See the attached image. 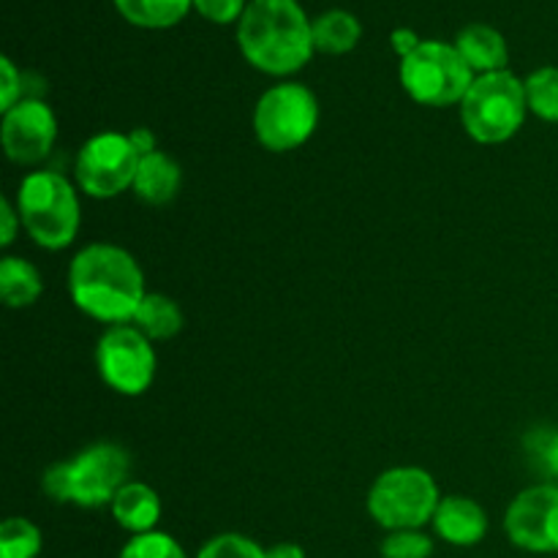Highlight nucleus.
<instances>
[{
    "mask_svg": "<svg viewBox=\"0 0 558 558\" xmlns=\"http://www.w3.org/2000/svg\"><path fill=\"white\" fill-rule=\"evenodd\" d=\"M71 303L104 325H129L145 300V272L131 251L90 243L69 265Z\"/></svg>",
    "mask_w": 558,
    "mask_h": 558,
    "instance_id": "f257e3e1",
    "label": "nucleus"
},
{
    "mask_svg": "<svg viewBox=\"0 0 558 558\" xmlns=\"http://www.w3.org/2000/svg\"><path fill=\"white\" fill-rule=\"evenodd\" d=\"M238 47L262 74L289 76L314 58V22L298 0H251L238 22Z\"/></svg>",
    "mask_w": 558,
    "mask_h": 558,
    "instance_id": "f03ea898",
    "label": "nucleus"
},
{
    "mask_svg": "<svg viewBox=\"0 0 558 558\" xmlns=\"http://www.w3.org/2000/svg\"><path fill=\"white\" fill-rule=\"evenodd\" d=\"M131 456L118 441H96L69 461H58L44 472L41 488L58 505L82 510L109 507L118 490L129 483Z\"/></svg>",
    "mask_w": 558,
    "mask_h": 558,
    "instance_id": "7ed1b4c3",
    "label": "nucleus"
},
{
    "mask_svg": "<svg viewBox=\"0 0 558 558\" xmlns=\"http://www.w3.org/2000/svg\"><path fill=\"white\" fill-rule=\"evenodd\" d=\"M16 210L22 229L38 248L63 251L80 234V194L60 172L27 174L16 191Z\"/></svg>",
    "mask_w": 558,
    "mask_h": 558,
    "instance_id": "20e7f679",
    "label": "nucleus"
},
{
    "mask_svg": "<svg viewBox=\"0 0 558 558\" xmlns=\"http://www.w3.org/2000/svg\"><path fill=\"white\" fill-rule=\"evenodd\" d=\"M461 123L466 134L480 145L510 142L523 129L529 114L526 85L510 69L474 76L472 87L463 96Z\"/></svg>",
    "mask_w": 558,
    "mask_h": 558,
    "instance_id": "39448f33",
    "label": "nucleus"
},
{
    "mask_svg": "<svg viewBox=\"0 0 558 558\" xmlns=\"http://www.w3.org/2000/svg\"><path fill=\"white\" fill-rule=\"evenodd\" d=\"M441 494L434 474L420 466H392L374 480L368 490V512L387 532L423 529L434 523Z\"/></svg>",
    "mask_w": 558,
    "mask_h": 558,
    "instance_id": "423d86ee",
    "label": "nucleus"
},
{
    "mask_svg": "<svg viewBox=\"0 0 558 558\" xmlns=\"http://www.w3.org/2000/svg\"><path fill=\"white\" fill-rule=\"evenodd\" d=\"M254 136L265 150L289 153L303 147L319 125V101L303 82L267 87L254 107Z\"/></svg>",
    "mask_w": 558,
    "mask_h": 558,
    "instance_id": "0eeeda50",
    "label": "nucleus"
},
{
    "mask_svg": "<svg viewBox=\"0 0 558 558\" xmlns=\"http://www.w3.org/2000/svg\"><path fill=\"white\" fill-rule=\"evenodd\" d=\"M398 76L412 101L445 109L463 101L477 74L469 69L456 44L420 41V47L401 60Z\"/></svg>",
    "mask_w": 558,
    "mask_h": 558,
    "instance_id": "6e6552de",
    "label": "nucleus"
},
{
    "mask_svg": "<svg viewBox=\"0 0 558 558\" xmlns=\"http://www.w3.org/2000/svg\"><path fill=\"white\" fill-rule=\"evenodd\" d=\"M140 158V150L123 131L93 134L76 153V185L90 199H114L134 189Z\"/></svg>",
    "mask_w": 558,
    "mask_h": 558,
    "instance_id": "1a4fd4ad",
    "label": "nucleus"
},
{
    "mask_svg": "<svg viewBox=\"0 0 558 558\" xmlns=\"http://www.w3.org/2000/svg\"><path fill=\"white\" fill-rule=\"evenodd\" d=\"M156 349L134 325H112L96 347V368L104 385L125 398L145 396L156 379Z\"/></svg>",
    "mask_w": 558,
    "mask_h": 558,
    "instance_id": "9d476101",
    "label": "nucleus"
},
{
    "mask_svg": "<svg viewBox=\"0 0 558 558\" xmlns=\"http://www.w3.org/2000/svg\"><path fill=\"white\" fill-rule=\"evenodd\" d=\"M505 532L529 554H558V485L539 483L521 490L507 507Z\"/></svg>",
    "mask_w": 558,
    "mask_h": 558,
    "instance_id": "9b49d317",
    "label": "nucleus"
},
{
    "mask_svg": "<svg viewBox=\"0 0 558 558\" xmlns=\"http://www.w3.org/2000/svg\"><path fill=\"white\" fill-rule=\"evenodd\" d=\"M54 140H58V118L41 98H22L9 112H3L0 142L11 163L36 167L52 153Z\"/></svg>",
    "mask_w": 558,
    "mask_h": 558,
    "instance_id": "f8f14e48",
    "label": "nucleus"
},
{
    "mask_svg": "<svg viewBox=\"0 0 558 558\" xmlns=\"http://www.w3.org/2000/svg\"><path fill=\"white\" fill-rule=\"evenodd\" d=\"M434 529L445 543L472 548L488 534V512L469 496H441L434 515Z\"/></svg>",
    "mask_w": 558,
    "mask_h": 558,
    "instance_id": "ddd939ff",
    "label": "nucleus"
},
{
    "mask_svg": "<svg viewBox=\"0 0 558 558\" xmlns=\"http://www.w3.org/2000/svg\"><path fill=\"white\" fill-rule=\"evenodd\" d=\"M180 185H183V169L169 153L153 150L140 158L134 178L136 199L153 207L169 205L180 194Z\"/></svg>",
    "mask_w": 558,
    "mask_h": 558,
    "instance_id": "4468645a",
    "label": "nucleus"
},
{
    "mask_svg": "<svg viewBox=\"0 0 558 558\" xmlns=\"http://www.w3.org/2000/svg\"><path fill=\"white\" fill-rule=\"evenodd\" d=\"M109 510H112L118 526L131 532L134 537L136 534L156 532V523L161 521V499H158V494L150 485L140 483V480H129L118 490Z\"/></svg>",
    "mask_w": 558,
    "mask_h": 558,
    "instance_id": "2eb2a0df",
    "label": "nucleus"
},
{
    "mask_svg": "<svg viewBox=\"0 0 558 558\" xmlns=\"http://www.w3.org/2000/svg\"><path fill=\"white\" fill-rule=\"evenodd\" d=\"M456 49L477 76L505 71L507 60H510L505 36L485 22H472V25L463 27L456 38Z\"/></svg>",
    "mask_w": 558,
    "mask_h": 558,
    "instance_id": "dca6fc26",
    "label": "nucleus"
},
{
    "mask_svg": "<svg viewBox=\"0 0 558 558\" xmlns=\"http://www.w3.org/2000/svg\"><path fill=\"white\" fill-rule=\"evenodd\" d=\"M129 325L145 332L150 341H169V338H174L183 330L185 316L174 298H169L163 292H147Z\"/></svg>",
    "mask_w": 558,
    "mask_h": 558,
    "instance_id": "f3484780",
    "label": "nucleus"
},
{
    "mask_svg": "<svg viewBox=\"0 0 558 558\" xmlns=\"http://www.w3.org/2000/svg\"><path fill=\"white\" fill-rule=\"evenodd\" d=\"M44 292V278L33 262L22 256L0 259V298L9 308H27Z\"/></svg>",
    "mask_w": 558,
    "mask_h": 558,
    "instance_id": "a211bd4d",
    "label": "nucleus"
},
{
    "mask_svg": "<svg viewBox=\"0 0 558 558\" xmlns=\"http://www.w3.org/2000/svg\"><path fill=\"white\" fill-rule=\"evenodd\" d=\"M363 36V25L354 14L343 9L325 11L314 20V47L322 54H347L352 52Z\"/></svg>",
    "mask_w": 558,
    "mask_h": 558,
    "instance_id": "6ab92c4d",
    "label": "nucleus"
},
{
    "mask_svg": "<svg viewBox=\"0 0 558 558\" xmlns=\"http://www.w3.org/2000/svg\"><path fill=\"white\" fill-rule=\"evenodd\" d=\"M114 9L131 25L163 31L183 22L185 14L194 9V0H114Z\"/></svg>",
    "mask_w": 558,
    "mask_h": 558,
    "instance_id": "aec40b11",
    "label": "nucleus"
},
{
    "mask_svg": "<svg viewBox=\"0 0 558 558\" xmlns=\"http://www.w3.org/2000/svg\"><path fill=\"white\" fill-rule=\"evenodd\" d=\"M529 112L545 123H558V65H543L526 76Z\"/></svg>",
    "mask_w": 558,
    "mask_h": 558,
    "instance_id": "412c9836",
    "label": "nucleus"
},
{
    "mask_svg": "<svg viewBox=\"0 0 558 558\" xmlns=\"http://www.w3.org/2000/svg\"><path fill=\"white\" fill-rule=\"evenodd\" d=\"M41 545V529L27 518H9L0 526V558H36Z\"/></svg>",
    "mask_w": 558,
    "mask_h": 558,
    "instance_id": "4be33fe9",
    "label": "nucleus"
},
{
    "mask_svg": "<svg viewBox=\"0 0 558 558\" xmlns=\"http://www.w3.org/2000/svg\"><path fill=\"white\" fill-rule=\"evenodd\" d=\"M523 447H526V456L534 469L558 485V428L529 430Z\"/></svg>",
    "mask_w": 558,
    "mask_h": 558,
    "instance_id": "5701e85b",
    "label": "nucleus"
},
{
    "mask_svg": "<svg viewBox=\"0 0 558 558\" xmlns=\"http://www.w3.org/2000/svg\"><path fill=\"white\" fill-rule=\"evenodd\" d=\"M120 558H189L183 545L163 532L136 534L120 550Z\"/></svg>",
    "mask_w": 558,
    "mask_h": 558,
    "instance_id": "b1692460",
    "label": "nucleus"
},
{
    "mask_svg": "<svg viewBox=\"0 0 558 558\" xmlns=\"http://www.w3.org/2000/svg\"><path fill=\"white\" fill-rule=\"evenodd\" d=\"M430 554H434V539L420 529L390 532L381 539V558H430Z\"/></svg>",
    "mask_w": 558,
    "mask_h": 558,
    "instance_id": "393cba45",
    "label": "nucleus"
},
{
    "mask_svg": "<svg viewBox=\"0 0 558 558\" xmlns=\"http://www.w3.org/2000/svg\"><path fill=\"white\" fill-rule=\"evenodd\" d=\"M196 558H267V550H262L254 539L243 534H218L210 543H205Z\"/></svg>",
    "mask_w": 558,
    "mask_h": 558,
    "instance_id": "a878e982",
    "label": "nucleus"
},
{
    "mask_svg": "<svg viewBox=\"0 0 558 558\" xmlns=\"http://www.w3.org/2000/svg\"><path fill=\"white\" fill-rule=\"evenodd\" d=\"M194 9L199 11L207 22L232 25V22H240V16L245 14L248 3H245V0H194Z\"/></svg>",
    "mask_w": 558,
    "mask_h": 558,
    "instance_id": "bb28decb",
    "label": "nucleus"
},
{
    "mask_svg": "<svg viewBox=\"0 0 558 558\" xmlns=\"http://www.w3.org/2000/svg\"><path fill=\"white\" fill-rule=\"evenodd\" d=\"M25 74H20L14 63L9 58H0V109L9 112L14 104H20L25 98Z\"/></svg>",
    "mask_w": 558,
    "mask_h": 558,
    "instance_id": "cd10ccee",
    "label": "nucleus"
},
{
    "mask_svg": "<svg viewBox=\"0 0 558 558\" xmlns=\"http://www.w3.org/2000/svg\"><path fill=\"white\" fill-rule=\"evenodd\" d=\"M20 229H22L20 210H16V205L9 199V196H0V245L9 248V245L14 243Z\"/></svg>",
    "mask_w": 558,
    "mask_h": 558,
    "instance_id": "c85d7f7f",
    "label": "nucleus"
},
{
    "mask_svg": "<svg viewBox=\"0 0 558 558\" xmlns=\"http://www.w3.org/2000/svg\"><path fill=\"white\" fill-rule=\"evenodd\" d=\"M390 44H392V49L398 52V58L403 60L407 54H412L414 49L420 47V38H417V33L409 31V27H398V31H392Z\"/></svg>",
    "mask_w": 558,
    "mask_h": 558,
    "instance_id": "c756f323",
    "label": "nucleus"
},
{
    "mask_svg": "<svg viewBox=\"0 0 558 558\" xmlns=\"http://www.w3.org/2000/svg\"><path fill=\"white\" fill-rule=\"evenodd\" d=\"M129 136H131V142H134L136 150H140V156H147V153L158 150L156 136H153L150 129H134Z\"/></svg>",
    "mask_w": 558,
    "mask_h": 558,
    "instance_id": "7c9ffc66",
    "label": "nucleus"
},
{
    "mask_svg": "<svg viewBox=\"0 0 558 558\" xmlns=\"http://www.w3.org/2000/svg\"><path fill=\"white\" fill-rule=\"evenodd\" d=\"M267 558H305V550L294 543H278L267 548Z\"/></svg>",
    "mask_w": 558,
    "mask_h": 558,
    "instance_id": "2f4dec72",
    "label": "nucleus"
}]
</instances>
